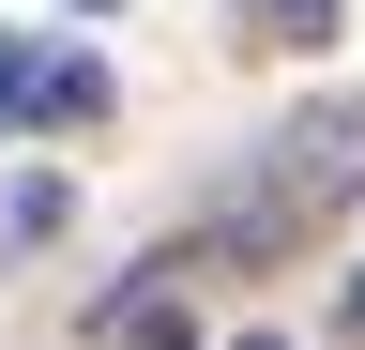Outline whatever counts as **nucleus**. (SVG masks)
<instances>
[{
  "label": "nucleus",
  "mask_w": 365,
  "mask_h": 350,
  "mask_svg": "<svg viewBox=\"0 0 365 350\" xmlns=\"http://www.w3.org/2000/svg\"><path fill=\"white\" fill-rule=\"evenodd\" d=\"M228 350H289V335H228Z\"/></svg>",
  "instance_id": "5"
},
{
  "label": "nucleus",
  "mask_w": 365,
  "mask_h": 350,
  "mask_svg": "<svg viewBox=\"0 0 365 350\" xmlns=\"http://www.w3.org/2000/svg\"><path fill=\"white\" fill-rule=\"evenodd\" d=\"M350 198H365V107H304V122H274V138L244 153V183H228L182 244H153V259L198 289V274H228V259H289V244H319Z\"/></svg>",
  "instance_id": "1"
},
{
  "label": "nucleus",
  "mask_w": 365,
  "mask_h": 350,
  "mask_svg": "<svg viewBox=\"0 0 365 350\" xmlns=\"http://www.w3.org/2000/svg\"><path fill=\"white\" fill-rule=\"evenodd\" d=\"M259 16H274V31H319V16H335V0H259Z\"/></svg>",
  "instance_id": "3"
},
{
  "label": "nucleus",
  "mask_w": 365,
  "mask_h": 350,
  "mask_svg": "<svg viewBox=\"0 0 365 350\" xmlns=\"http://www.w3.org/2000/svg\"><path fill=\"white\" fill-rule=\"evenodd\" d=\"M335 320H350V335H365V274H350V289H335Z\"/></svg>",
  "instance_id": "4"
},
{
  "label": "nucleus",
  "mask_w": 365,
  "mask_h": 350,
  "mask_svg": "<svg viewBox=\"0 0 365 350\" xmlns=\"http://www.w3.org/2000/svg\"><path fill=\"white\" fill-rule=\"evenodd\" d=\"M61 122H107V61L46 46V31H0V138H61Z\"/></svg>",
  "instance_id": "2"
}]
</instances>
